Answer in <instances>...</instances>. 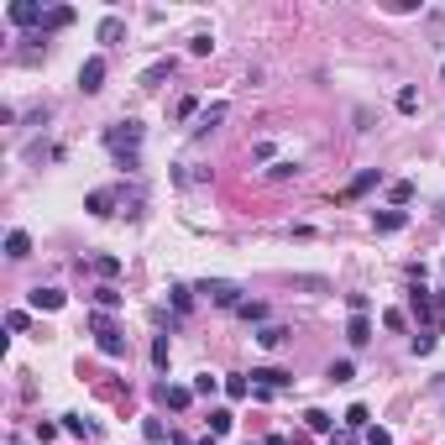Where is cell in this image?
Wrapping results in <instances>:
<instances>
[{
    "label": "cell",
    "mask_w": 445,
    "mask_h": 445,
    "mask_svg": "<svg viewBox=\"0 0 445 445\" xmlns=\"http://www.w3.org/2000/svg\"><path fill=\"white\" fill-rule=\"evenodd\" d=\"M236 315L247 320V325H262V320H267V304H262V299H247V304L236 309Z\"/></svg>",
    "instance_id": "484cf974"
},
{
    "label": "cell",
    "mask_w": 445,
    "mask_h": 445,
    "mask_svg": "<svg viewBox=\"0 0 445 445\" xmlns=\"http://www.w3.org/2000/svg\"><path fill=\"white\" fill-rule=\"evenodd\" d=\"M79 89H84V94L105 89V58H84V63H79Z\"/></svg>",
    "instance_id": "8992f818"
},
{
    "label": "cell",
    "mask_w": 445,
    "mask_h": 445,
    "mask_svg": "<svg viewBox=\"0 0 445 445\" xmlns=\"http://www.w3.org/2000/svg\"><path fill=\"white\" fill-rule=\"evenodd\" d=\"M120 199H126V194H120V188H89V194H84V210L94 215V220H111Z\"/></svg>",
    "instance_id": "277c9868"
},
{
    "label": "cell",
    "mask_w": 445,
    "mask_h": 445,
    "mask_svg": "<svg viewBox=\"0 0 445 445\" xmlns=\"http://www.w3.org/2000/svg\"><path fill=\"white\" fill-rule=\"evenodd\" d=\"M283 341H288V330H283V325H262V330H257V346H262V351H278Z\"/></svg>",
    "instance_id": "ac0fdd59"
},
{
    "label": "cell",
    "mask_w": 445,
    "mask_h": 445,
    "mask_svg": "<svg viewBox=\"0 0 445 445\" xmlns=\"http://www.w3.org/2000/svg\"><path fill=\"white\" fill-rule=\"evenodd\" d=\"M403 225H409V210H372V231L377 236H393Z\"/></svg>",
    "instance_id": "ba28073f"
},
{
    "label": "cell",
    "mask_w": 445,
    "mask_h": 445,
    "mask_svg": "<svg viewBox=\"0 0 445 445\" xmlns=\"http://www.w3.org/2000/svg\"><path fill=\"white\" fill-rule=\"evenodd\" d=\"M393 105H398L403 116H414V111H419V89H414V84H403V89L393 94Z\"/></svg>",
    "instance_id": "603a6c76"
},
{
    "label": "cell",
    "mask_w": 445,
    "mask_h": 445,
    "mask_svg": "<svg viewBox=\"0 0 445 445\" xmlns=\"http://www.w3.org/2000/svg\"><path fill=\"white\" fill-rule=\"evenodd\" d=\"M194 293H199V299H210L215 309H241V304H247V299H241L247 288H241L236 278H205V283H194Z\"/></svg>",
    "instance_id": "3957f363"
},
{
    "label": "cell",
    "mask_w": 445,
    "mask_h": 445,
    "mask_svg": "<svg viewBox=\"0 0 445 445\" xmlns=\"http://www.w3.org/2000/svg\"><path fill=\"white\" fill-rule=\"evenodd\" d=\"M293 288H309V293H325L330 283H325V278H315V273H304V278H293Z\"/></svg>",
    "instance_id": "836d02e7"
},
{
    "label": "cell",
    "mask_w": 445,
    "mask_h": 445,
    "mask_svg": "<svg viewBox=\"0 0 445 445\" xmlns=\"http://www.w3.org/2000/svg\"><path fill=\"white\" fill-rule=\"evenodd\" d=\"M236 419H231V409H210V435H225Z\"/></svg>",
    "instance_id": "1f68e13d"
},
{
    "label": "cell",
    "mask_w": 445,
    "mask_h": 445,
    "mask_svg": "<svg viewBox=\"0 0 445 445\" xmlns=\"http://www.w3.org/2000/svg\"><path fill=\"white\" fill-rule=\"evenodd\" d=\"M63 435H74V440H94V435H100V424L84 419V414H63Z\"/></svg>",
    "instance_id": "8fae6325"
},
{
    "label": "cell",
    "mask_w": 445,
    "mask_h": 445,
    "mask_svg": "<svg viewBox=\"0 0 445 445\" xmlns=\"http://www.w3.org/2000/svg\"><path fill=\"white\" fill-rule=\"evenodd\" d=\"M377 184H383V168H361L356 179L341 188V199H361V194H367V188H377Z\"/></svg>",
    "instance_id": "9c48e42d"
},
{
    "label": "cell",
    "mask_w": 445,
    "mask_h": 445,
    "mask_svg": "<svg viewBox=\"0 0 445 445\" xmlns=\"http://www.w3.org/2000/svg\"><path fill=\"white\" fill-rule=\"evenodd\" d=\"M120 37H126V21H120V16H105V21H100V43H120Z\"/></svg>",
    "instance_id": "d4e9b609"
},
{
    "label": "cell",
    "mask_w": 445,
    "mask_h": 445,
    "mask_svg": "<svg viewBox=\"0 0 445 445\" xmlns=\"http://www.w3.org/2000/svg\"><path fill=\"white\" fill-rule=\"evenodd\" d=\"M409 351H414V356H429V351H435V330H419V335L409 341Z\"/></svg>",
    "instance_id": "4dcf8cb0"
},
{
    "label": "cell",
    "mask_w": 445,
    "mask_h": 445,
    "mask_svg": "<svg viewBox=\"0 0 445 445\" xmlns=\"http://www.w3.org/2000/svg\"><path fill=\"white\" fill-rule=\"evenodd\" d=\"M346 341H351L356 351H361V346L372 341V325H367V315H351V325H346Z\"/></svg>",
    "instance_id": "5bb4252c"
},
{
    "label": "cell",
    "mask_w": 445,
    "mask_h": 445,
    "mask_svg": "<svg viewBox=\"0 0 445 445\" xmlns=\"http://www.w3.org/2000/svg\"><path fill=\"white\" fill-rule=\"evenodd\" d=\"M63 288H32V309H63Z\"/></svg>",
    "instance_id": "9a60e30c"
},
{
    "label": "cell",
    "mask_w": 445,
    "mask_h": 445,
    "mask_svg": "<svg viewBox=\"0 0 445 445\" xmlns=\"http://www.w3.org/2000/svg\"><path fill=\"white\" fill-rule=\"evenodd\" d=\"M215 47V37L210 32H199V37H188V52H199V58H205V52Z\"/></svg>",
    "instance_id": "74e56055"
},
{
    "label": "cell",
    "mask_w": 445,
    "mask_h": 445,
    "mask_svg": "<svg viewBox=\"0 0 445 445\" xmlns=\"http://www.w3.org/2000/svg\"><path fill=\"white\" fill-rule=\"evenodd\" d=\"M168 74H173V58H157V63H152V69H147V74H142V89H152V84H163V79H168Z\"/></svg>",
    "instance_id": "44dd1931"
},
{
    "label": "cell",
    "mask_w": 445,
    "mask_h": 445,
    "mask_svg": "<svg viewBox=\"0 0 445 445\" xmlns=\"http://www.w3.org/2000/svg\"><path fill=\"white\" fill-rule=\"evenodd\" d=\"M142 440H147V445H168L173 429H168L163 419H142Z\"/></svg>",
    "instance_id": "2e32d148"
},
{
    "label": "cell",
    "mask_w": 445,
    "mask_h": 445,
    "mask_svg": "<svg viewBox=\"0 0 445 445\" xmlns=\"http://www.w3.org/2000/svg\"><path fill=\"white\" fill-rule=\"evenodd\" d=\"M89 330H94V346H100V356H111V361L126 356V335L116 330V320L105 315V309H94V315H89Z\"/></svg>",
    "instance_id": "7a4b0ae2"
},
{
    "label": "cell",
    "mask_w": 445,
    "mask_h": 445,
    "mask_svg": "<svg viewBox=\"0 0 445 445\" xmlns=\"http://www.w3.org/2000/svg\"><path fill=\"white\" fill-rule=\"evenodd\" d=\"M225 393H231V398H252V383H247V377H225Z\"/></svg>",
    "instance_id": "d6a6232c"
},
{
    "label": "cell",
    "mask_w": 445,
    "mask_h": 445,
    "mask_svg": "<svg viewBox=\"0 0 445 445\" xmlns=\"http://www.w3.org/2000/svg\"><path fill=\"white\" fill-rule=\"evenodd\" d=\"M168 304L179 309V315H188V309H194V288H188V283H173V288H168Z\"/></svg>",
    "instance_id": "e0dca14e"
},
{
    "label": "cell",
    "mask_w": 445,
    "mask_h": 445,
    "mask_svg": "<svg viewBox=\"0 0 445 445\" xmlns=\"http://www.w3.org/2000/svg\"><path fill=\"white\" fill-rule=\"evenodd\" d=\"M6 257H11V262H26V257H32V236H26V231H11V236H6Z\"/></svg>",
    "instance_id": "4fadbf2b"
},
{
    "label": "cell",
    "mask_w": 445,
    "mask_h": 445,
    "mask_svg": "<svg viewBox=\"0 0 445 445\" xmlns=\"http://www.w3.org/2000/svg\"><path fill=\"white\" fill-rule=\"evenodd\" d=\"M69 21H74V11H69V6H52V11H47V21H43V32H58V26H69Z\"/></svg>",
    "instance_id": "f1b7e54d"
},
{
    "label": "cell",
    "mask_w": 445,
    "mask_h": 445,
    "mask_svg": "<svg viewBox=\"0 0 445 445\" xmlns=\"http://www.w3.org/2000/svg\"><path fill=\"white\" fill-rule=\"evenodd\" d=\"M262 445H288V440H283V435H267V440H262Z\"/></svg>",
    "instance_id": "60d3db41"
},
{
    "label": "cell",
    "mask_w": 445,
    "mask_h": 445,
    "mask_svg": "<svg viewBox=\"0 0 445 445\" xmlns=\"http://www.w3.org/2000/svg\"><path fill=\"white\" fill-rule=\"evenodd\" d=\"M157 403H168V409H188V403H194V388H173V383H157Z\"/></svg>",
    "instance_id": "7c38bea8"
},
{
    "label": "cell",
    "mask_w": 445,
    "mask_h": 445,
    "mask_svg": "<svg viewBox=\"0 0 445 445\" xmlns=\"http://www.w3.org/2000/svg\"><path fill=\"white\" fill-rule=\"evenodd\" d=\"M356 377V361H330L325 367V383H351Z\"/></svg>",
    "instance_id": "cb8c5ba5"
},
{
    "label": "cell",
    "mask_w": 445,
    "mask_h": 445,
    "mask_svg": "<svg viewBox=\"0 0 445 445\" xmlns=\"http://www.w3.org/2000/svg\"><path fill=\"white\" fill-rule=\"evenodd\" d=\"M173 445H188V440H184V435H173Z\"/></svg>",
    "instance_id": "b9f144b4"
},
{
    "label": "cell",
    "mask_w": 445,
    "mask_h": 445,
    "mask_svg": "<svg viewBox=\"0 0 445 445\" xmlns=\"http://www.w3.org/2000/svg\"><path fill=\"white\" fill-rule=\"evenodd\" d=\"M346 304H351V315H367V309H372L367 293H346Z\"/></svg>",
    "instance_id": "f35d334b"
},
{
    "label": "cell",
    "mask_w": 445,
    "mask_h": 445,
    "mask_svg": "<svg viewBox=\"0 0 445 445\" xmlns=\"http://www.w3.org/2000/svg\"><path fill=\"white\" fill-rule=\"evenodd\" d=\"M388 199H393V210H403V205H409V199H414V184H388Z\"/></svg>",
    "instance_id": "f546056e"
},
{
    "label": "cell",
    "mask_w": 445,
    "mask_h": 445,
    "mask_svg": "<svg viewBox=\"0 0 445 445\" xmlns=\"http://www.w3.org/2000/svg\"><path fill=\"white\" fill-rule=\"evenodd\" d=\"M252 383L278 393V388H293V372H288V367H252Z\"/></svg>",
    "instance_id": "52a82bcc"
},
{
    "label": "cell",
    "mask_w": 445,
    "mask_h": 445,
    "mask_svg": "<svg viewBox=\"0 0 445 445\" xmlns=\"http://www.w3.org/2000/svg\"><path fill=\"white\" fill-rule=\"evenodd\" d=\"M361 440H367V445H393V435H388L383 424H377V429H367V435H361Z\"/></svg>",
    "instance_id": "ab89813d"
},
{
    "label": "cell",
    "mask_w": 445,
    "mask_h": 445,
    "mask_svg": "<svg viewBox=\"0 0 445 445\" xmlns=\"http://www.w3.org/2000/svg\"><path fill=\"white\" fill-rule=\"evenodd\" d=\"M94 309H105V315H111V309H120V293L111 288V283H105V288H94Z\"/></svg>",
    "instance_id": "83f0119b"
},
{
    "label": "cell",
    "mask_w": 445,
    "mask_h": 445,
    "mask_svg": "<svg viewBox=\"0 0 445 445\" xmlns=\"http://www.w3.org/2000/svg\"><path fill=\"white\" fill-rule=\"evenodd\" d=\"M267 179H273V184H288V179H299V163H293V157H278V163L267 168Z\"/></svg>",
    "instance_id": "d6986e66"
},
{
    "label": "cell",
    "mask_w": 445,
    "mask_h": 445,
    "mask_svg": "<svg viewBox=\"0 0 445 445\" xmlns=\"http://www.w3.org/2000/svg\"><path fill=\"white\" fill-rule=\"evenodd\" d=\"M367 403H351V409H346V429H356V435H367Z\"/></svg>",
    "instance_id": "7402d4cb"
},
{
    "label": "cell",
    "mask_w": 445,
    "mask_h": 445,
    "mask_svg": "<svg viewBox=\"0 0 445 445\" xmlns=\"http://www.w3.org/2000/svg\"><path fill=\"white\" fill-rule=\"evenodd\" d=\"M304 424L315 429V435H330V429H335V419H330L325 409H309V414H304Z\"/></svg>",
    "instance_id": "4316f807"
},
{
    "label": "cell",
    "mask_w": 445,
    "mask_h": 445,
    "mask_svg": "<svg viewBox=\"0 0 445 445\" xmlns=\"http://www.w3.org/2000/svg\"><path fill=\"white\" fill-rule=\"evenodd\" d=\"M94 273H100V278H116V273H120V257H94Z\"/></svg>",
    "instance_id": "8d00e7d4"
},
{
    "label": "cell",
    "mask_w": 445,
    "mask_h": 445,
    "mask_svg": "<svg viewBox=\"0 0 445 445\" xmlns=\"http://www.w3.org/2000/svg\"><path fill=\"white\" fill-rule=\"evenodd\" d=\"M440 79H445V69H440Z\"/></svg>",
    "instance_id": "7bdbcfd3"
},
{
    "label": "cell",
    "mask_w": 445,
    "mask_h": 445,
    "mask_svg": "<svg viewBox=\"0 0 445 445\" xmlns=\"http://www.w3.org/2000/svg\"><path fill=\"white\" fill-rule=\"evenodd\" d=\"M6 16L16 21V26H43V21H47V11L37 6V0H11V6H6Z\"/></svg>",
    "instance_id": "5b68a950"
},
{
    "label": "cell",
    "mask_w": 445,
    "mask_h": 445,
    "mask_svg": "<svg viewBox=\"0 0 445 445\" xmlns=\"http://www.w3.org/2000/svg\"><path fill=\"white\" fill-rule=\"evenodd\" d=\"M225 116H231V105H225V100H215V105H210V111H199V126H194V142H199V137H210V131H215V126H220V120H225Z\"/></svg>",
    "instance_id": "30bf717a"
},
{
    "label": "cell",
    "mask_w": 445,
    "mask_h": 445,
    "mask_svg": "<svg viewBox=\"0 0 445 445\" xmlns=\"http://www.w3.org/2000/svg\"><path fill=\"white\" fill-rule=\"evenodd\" d=\"M152 367H157V372L168 367V335H157V341H152Z\"/></svg>",
    "instance_id": "e575fe53"
},
{
    "label": "cell",
    "mask_w": 445,
    "mask_h": 445,
    "mask_svg": "<svg viewBox=\"0 0 445 445\" xmlns=\"http://www.w3.org/2000/svg\"><path fill=\"white\" fill-rule=\"evenodd\" d=\"M142 137H147V131L137 126V120H116V126H105V147H111L116 168H126V173L142 168Z\"/></svg>",
    "instance_id": "6da1fadb"
},
{
    "label": "cell",
    "mask_w": 445,
    "mask_h": 445,
    "mask_svg": "<svg viewBox=\"0 0 445 445\" xmlns=\"http://www.w3.org/2000/svg\"><path fill=\"white\" fill-rule=\"evenodd\" d=\"M220 388H225V383H220L215 372H199V377H194V398H215Z\"/></svg>",
    "instance_id": "ffe728a7"
},
{
    "label": "cell",
    "mask_w": 445,
    "mask_h": 445,
    "mask_svg": "<svg viewBox=\"0 0 445 445\" xmlns=\"http://www.w3.org/2000/svg\"><path fill=\"white\" fill-rule=\"evenodd\" d=\"M26 325H32V320H26V309H11V315H6V330H11V335H21Z\"/></svg>",
    "instance_id": "d590c367"
}]
</instances>
